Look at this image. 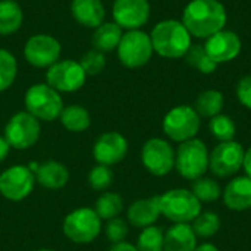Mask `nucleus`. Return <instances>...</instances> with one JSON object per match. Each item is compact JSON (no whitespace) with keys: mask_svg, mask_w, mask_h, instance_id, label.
Segmentation results:
<instances>
[{"mask_svg":"<svg viewBox=\"0 0 251 251\" xmlns=\"http://www.w3.org/2000/svg\"><path fill=\"white\" fill-rule=\"evenodd\" d=\"M228 15L219 0H191L182 12V24L196 38H209L225 28Z\"/></svg>","mask_w":251,"mask_h":251,"instance_id":"obj_1","label":"nucleus"},{"mask_svg":"<svg viewBox=\"0 0 251 251\" xmlns=\"http://www.w3.org/2000/svg\"><path fill=\"white\" fill-rule=\"evenodd\" d=\"M153 50L166 59H179L184 57L191 47V34L184 26L181 21L165 19L159 22L151 34Z\"/></svg>","mask_w":251,"mask_h":251,"instance_id":"obj_2","label":"nucleus"},{"mask_svg":"<svg viewBox=\"0 0 251 251\" xmlns=\"http://www.w3.org/2000/svg\"><path fill=\"white\" fill-rule=\"evenodd\" d=\"M160 213L172 224H191L203 210L190 188H172L159 196Z\"/></svg>","mask_w":251,"mask_h":251,"instance_id":"obj_3","label":"nucleus"},{"mask_svg":"<svg viewBox=\"0 0 251 251\" xmlns=\"http://www.w3.org/2000/svg\"><path fill=\"white\" fill-rule=\"evenodd\" d=\"M209 156L210 151L200 138L184 141L175 150V169L184 179L194 181L209 171Z\"/></svg>","mask_w":251,"mask_h":251,"instance_id":"obj_4","label":"nucleus"},{"mask_svg":"<svg viewBox=\"0 0 251 251\" xmlns=\"http://www.w3.org/2000/svg\"><path fill=\"white\" fill-rule=\"evenodd\" d=\"M201 126V118L193 106L181 104L172 107L163 118L162 128L165 135L174 143H184L197 137Z\"/></svg>","mask_w":251,"mask_h":251,"instance_id":"obj_5","label":"nucleus"},{"mask_svg":"<svg viewBox=\"0 0 251 251\" xmlns=\"http://www.w3.org/2000/svg\"><path fill=\"white\" fill-rule=\"evenodd\" d=\"M26 112L35 116L38 121L51 122L59 119L63 110V100L60 93L46 84H34L25 93Z\"/></svg>","mask_w":251,"mask_h":251,"instance_id":"obj_6","label":"nucleus"},{"mask_svg":"<svg viewBox=\"0 0 251 251\" xmlns=\"http://www.w3.org/2000/svg\"><path fill=\"white\" fill-rule=\"evenodd\" d=\"M101 231V219L91 207H79L63 221L65 237L75 244L93 243Z\"/></svg>","mask_w":251,"mask_h":251,"instance_id":"obj_7","label":"nucleus"},{"mask_svg":"<svg viewBox=\"0 0 251 251\" xmlns=\"http://www.w3.org/2000/svg\"><path fill=\"white\" fill-rule=\"evenodd\" d=\"M153 51L150 34L141 29H131L125 32L118 46V57L122 65L129 69L144 66L151 59Z\"/></svg>","mask_w":251,"mask_h":251,"instance_id":"obj_8","label":"nucleus"},{"mask_svg":"<svg viewBox=\"0 0 251 251\" xmlns=\"http://www.w3.org/2000/svg\"><path fill=\"white\" fill-rule=\"evenodd\" d=\"M141 163L153 176H166L175 169V149L168 140L153 137L141 149Z\"/></svg>","mask_w":251,"mask_h":251,"instance_id":"obj_9","label":"nucleus"},{"mask_svg":"<svg viewBox=\"0 0 251 251\" xmlns=\"http://www.w3.org/2000/svg\"><path fill=\"white\" fill-rule=\"evenodd\" d=\"M41 126L40 121L31 113L18 112L15 113L4 126V138L12 149L26 150L31 149L40 138Z\"/></svg>","mask_w":251,"mask_h":251,"instance_id":"obj_10","label":"nucleus"},{"mask_svg":"<svg viewBox=\"0 0 251 251\" xmlns=\"http://www.w3.org/2000/svg\"><path fill=\"white\" fill-rule=\"evenodd\" d=\"M244 147L238 141H224L215 146L209 156V171L213 176L225 179L232 178L243 168Z\"/></svg>","mask_w":251,"mask_h":251,"instance_id":"obj_11","label":"nucleus"},{"mask_svg":"<svg viewBox=\"0 0 251 251\" xmlns=\"http://www.w3.org/2000/svg\"><path fill=\"white\" fill-rule=\"evenodd\" d=\"M46 79L59 93H74L85 84L87 74L76 60H57L47 68Z\"/></svg>","mask_w":251,"mask_h":251,"instance_id":"obj_12","label":"nucleus"},{"mask_svg":"<svg viewBox=\"0 0 251 251\" xmlns=\"http://www.w3.org/2000/svg\"><path fill=\"white\" fill-rule=\"evenodd\" d=\"M35 185L34 172L24 165H15L0 174V194L10 201L26 199Z\"/></svg>","mask_w":251,"mask_h":251,"instance_id":"obj_13","label":"nucleus"},{"mask_svg":"<svg viewBox=\"0 0 251 251\" xmlns=\"http://www.w3.org/2000/svg\"><path fill=\"white\" fill-rule=\"evenodd\" d=\"M60 43L47 34H37L28 38L24 47L26 62L35 68H50L60 57Z\"/></svg>","mask_w":251,"mask_h":251,"instance_id":"obj_14","label":"nucleus"},{"mask_svg":"<svg viewBox=\"0 0 251 251\" xmlns=\"http://www.w3.org/2000/svg\"><path fill=\"white\" fill-rule=\"evenodd\" d=\"M112 15L121 28L140 29L150 18V3L149 0H115Z\"/></svg>","mask_w":251,"mask_h":251,"instance_id":"obj_15","label":"nucleus"},{"mask_svg":"<svg viewBox=\"0 0 251 251\" xmlns=\"http://www.w3.org/2000/svg\"><path fill=\"white\" fill-rule=\"evenodd\" d=\"M128 153L126 138L116 131L101 134L93 147V156L99 165L113 166L125 159Z\"/></svg>","mask_w":251,"mask_h":251,"instance_id":"obj_16","label":"nucleus"},{"mask_svg":"<svg viewBox=\"0 0 251 251\" xmlns=\"http://www.w3.org/2000/svg\"><path fill=\"white\" fill-rule=\"evenodd\" d=\"M204 50L215 63H226L241 53V38L234 31L222 29L206 40Z\"/></svg>","mask_w":251,"mask_h":251,"instance_id":"obj_17","label":"nucleus"},{"mask_svg":"<svg viewBox=\"0 0 251 251\" xmlns=\"http://www.w3.org/2000/svg\"><path fill=\"white\" fill-rule=\"evenodd\" d=\"M222 200L226 209L232 212H246L251 209V178L247 175L234 176L222 190Z\"/></svg>","mask_w":251,"mask_h":251,"instance_id":"obj_18","label":"nucleus"},{"mask_svg":"<svg viewBox=\"0 0 251 251\" xmlns=\"http://www.w3.org/2000/svg\"><path fill=\"white\" fill-rule=\"evenodd\" d=\"M162 216L159 196H151L147 199H138L132 201L126 210V219L129 225L135 228H147L156 224V221Z\"/></svg>","mask_w":251,"mask_h":251,"instance_id":"obj_19","label":"nucleus"},{"mask_svg":"<svg viewBox=\"0 0 251 251\" xmlns=\"http://www.w3.org/2000/svg\"><path fill=\"white\" fill-rule=\"evenodd\" d=\"M71 13L78 24L88 28H97L106 18L101 0H72Z\"/></svg>","mask_w":251,"mask_h":251,"instance_id":"obj_20","label":"nucleus"},{"mask_svg":"<svg viewBox=\"0 0 251 251\" xmlns=\"http://www.w3.org/2000/svg\"><path fill=\"white\" fill-rule=\"evenodd\" d=\"M197 246L191 224H174L165 231L163 251H194Z\"/></svg>","mask_w":251,"mask_h":251,"instance_id":"obj_21","label":"nucleus"},{"mask_svg":"<svg viewBox=\"0 0 251 251\" xmlns=\"http://www.w3.org/2000/svg\"><path fill=\"white\" fill-rule=\"evenodd\" d=\"M35 181L49 190H59L65 187L69 181V171L68 168L57 162V160H49L43 165H38L35 172Z\"/></svg>","mask_w":251,"mask_h":251,"instance_id":"obj_22","label":"nucleus"},{"mask_svg":"<svg viewBox=\"0 0 251 251\" xmlns=\"http://www.w3.org/2000/svg\"><path fill=\"white\" fill-rule=\"evenodd\" d=\"M124 32L116 22H103L99 25L93 35V46L96 50L104 53L118 49Z\"/></svg>","mask_w":251,"mask_h":251,"instance_id":"obj_23","label":"nucleus"},{"mask_svg":"<svg viewBox=\"0 0 251 251\" xmlns=\"http://www.w3.org/2000/svg\"><path fill=\"white\" fill-rule=\"evenodd\" d=\"M24 22L21 6L15 0H0V35L16 32Z\"/></svg>","mask_w":251,"mask_h":251,"instance_id":"obj_24","label":"nucleus"},{"mask_svg":"<svg viewBox=\"0 0 251 251\" xmlns=\"http://www.w3.org/2000/svg\"><path fill=\"white\" fill-rule=\"evenodd\" d=\"M225 106L224 94L218 90H204L199 94L194 109L199 113L200 118H213L219 113H222Z\"/></svg>","mask_w":251,"mask_h":251,"instance_id":"obj_25","label":"nucleus"},{"mask_svg":"<svg viewBox=\"0 0 251 251\" xmlns=\"http://www.w3.org/2000/svg\"><path fill=\"white\" fill-rule=\"evenodd\" d=\"M59 119H60L62 125L71 132H82L91 124L88 110L78 104H71V106L63 107Z\"/></svg>","mask_w":251,"mask_h":251,"instance_id":"obj_26","label":"nucleus"},{"mask_svg":"<svg viewBox=\"0 0 251 251\" xmlns=\"http://www.w3.org/2000/svg\"><path fill=\"white\" fill-rule=\"evenodd\" d=\"M191 193L197 197V200L203 203H213L222 197V187L221 184L212 176H200L191 181L190 187Z\"/></svg>","mask_w":251,"mask_h":251,"instance_id":"obj_27","label":"nucleus"},{"mask_svg":"<svg viewBox=\"0 0 251 251\" xmlns=\"http://www.w3.org/2000/svg\"><path fill=\"white\" fill-rule=\"evenodd\" d=\"M94 210L101 221H110L118 218L124 210V199L118 193L104 191L96 200Z\"/></svg>","mask_w":251,"mask_h":251,"instance_id":"obj_28","label":"nucleus"},{"mask_svg":"<svg viewBox=\"0 0 251 251\" xmlns=\"http://www.w3.org/2000/svg\"><path fill=\"white\" fill-rule=\"evenodd\" d=\"M221 218L213 210H201L200 215L191 222L193 231L197 238H212L221 229Z\"/></svg>","mask_w":251,"mask_h":251,"instance_id":"obj_29","label":"nucleus"},{"mask_svg":"<svg viewBox=\"0 0 251 251\" xmlns=\"http://www.w3.org/2000/svg\"><path fill=\"white\" fill-rule=\"evenodd\" d=\"M209 131H210L212 137L215 140H218L219 143L232 141L237 134V125L232 118H229L228 115L219 113V115L210 118Z\"/></svg>","mask_w":251,"mask_h":251,"instance_id":"obj_30","label":"nucleus"},{"mask_svg":"<svg viewBox=\"0 0 251 251\" xmlns=\"http://www.w3.org/2000/svg\"><path fill=\"white\" fill-rule=\"evenodd\" d=\"M163 243L165 231L160 226L151 225L141 229L135 247L138 251H163Z\"/></svg>","mask_w":251,"mask_h":251,"instance_id":"obj_31","label":"nucleus"},{"mask_svg":"<svg viewBox=\"0 0 251 251\" xmlns=\"http://www.w3.org/2000/svg\"><path fill=\"white\" fill-rule=\"evenodd\" d=\"M190 66L196 68L201 74H212L216 71L218 63H215L204 50L203 44H191L187 54L184 56Z\"/></svg>","mask_w":251,"mask_h":251,"instance_id":"obj_32","label":"nucleus"},{"mask_svg":"<svg viewBox=\"0 0 251 251\" xmlns=\"http://www.w3.org/2000/svg\"><path fill=\"white\" fill-rule=\"evenodd\" d=\"M16 72L18 63L15 56L7 50L0 49V93L7 90L13 84Z\"/></svg>","mask_w":251,"mask_h":251,"instance_id":"obj_33","label":"nucleus"},{"mask_svg":"<svg viewBox=\"0 0 251 251\" xmlns=\"http://www.w3.org/2000/svg\"><path fill=\"white\" fill-rule=\"evenodd\" d=\"M88 184L96 191H107L113 184V172L109 166L97 165L88 174Z\"/></svg>","mask_w":251,"mask_h":251,"instance_id":"obj_34","label":"nucleus"},{"mask_svg":"<svg viewBox=\"0 0 251 251\" xmlns=\"http://www.w3.org/2000/svg\"><path fill=\"white\" fill-rule=\"evenodd\" d=\"M79 65L82 66V69L87 74V76L88 75H97V74H100L104 69V66H106V57H104V54L101 51H99V50L94 49V50L87 51L81 57Z\"/></svg>","mask_w":251,"mask_h":251,"instance_id":"obj_35","label":"nucleus"},{"mask_svg":"<svg viewBox=\"0 0 251 251\" xmlns=\"http://www.w3.org/2000/svg\"><path fill=\"white\" fill-rule=\"evenodd\" d=\"M128 232H129L128 224L124 219H121L119 216L107 221V225H106V237H107V240L112 244L125 241V238L128 237Z\"/></svg>","mask_w":251,"mask_h":251,"instance_id":"obj_36","label":"nucleus"},{"mask_svg":"<svg viewBox=\"0 0 251 251\" xmlns=\"http://www.w3.org/2000/svg\"><path fill=\"white\" fill-rule=\"evenodd\" d=\"M235 93L238 101L251 110V75H246L238 81Z\"/></svg>","mask_w":251,"mask_h":251,"instance_id":"obj_37","label":"nucleus"},{"mask_svg":"<svg viewBox=\"0 0 251 251\" xmlns=\"http://www.w3.org/2000/svg\"><path fill=\"white\" fill-rule=\"evenodd\" d=\"M107 251H138L137 247L131 243H126V241H122V243H116V244H112V247Z\"/></svg>","mask_w":251,"mask_h":251,"instance_id":"obj_38","label":"nucleus"},{"mask_svg":"<svg viewBox=\"0 0 251 251\" xmlns=\"http://www.w3.org/2000/svg\"><path fill=\"white\" fill-rule=\"evenodd\" d=\"M243 169L246 172V175L251 178V146L246 150L244 153V162H243Z\"/></svg>","mask_w":251,"mask_h":251,"instance_id":"obj_39","label":"nucleus"},{"mask_svg":"<svg viewBox=\"0 0 251 251\" xmlns=\"http://www.w3.org/2000/svg\"><path fill=\"white\" fill-rule=\"evenodd\" d=\"M10 149H12V147L9 146V143L6 141V138L0 135V162H3V160L7 157Z\"/></svg>","mask_w":251,"mask_h":251,"instance_id":"obj_40","label":"nucleus"},{"mask_svg":"<svg viewBox=\"0 0 251 251\" xmlns=\"http://www.w3.org/2000/svg\"><path fill=\"white\" fill-rule=\"evenodd\" d=\"M194 251H221V250H219V247H216V246H215V244H212V243H203V244H199Z\"/></svg>","mask_w":251,"mask_h":251,"instance_id":"obj_41","label":"nucleus"},{"mask_svg":"<svg viewBox=\"0 0 251 251\" xmlns=\"http://www.w3.org/2000/svg\"><path fill=\"white\" fill-rule=\"evenodd\" d=\"M35 251H54V250H50V249H41V250H35Z\"/></svg>","mask_w":251,"mask_h":251,"instance_id":"obj_42","label":"nucleus"}]
</instances>
